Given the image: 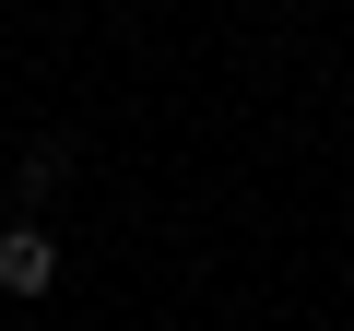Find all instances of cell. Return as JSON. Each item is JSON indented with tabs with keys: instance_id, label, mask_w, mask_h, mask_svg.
<instances>
[{
	"instance_id": "obj_1",
	"label": "cell",
	"mask_w": 354,
	"mask_h": 331,
	"mask_svg": "<svg viewBox=\"0 0 354 331\" xmlns=\"http://www.w3.org/2000/svg\"><path fill=\"white\" fill-rule=\"evenodd\" d=\"M0 296H59V237L48 225H0Z\"/></svg>"
},
{
	"instance_id": "obj_2",
	"label": "cell",
	"mask_w": 354,
	"mask_h": 331,
	"mask_svg": "<svg viewBox=\"0 0 354 331\" xmlns=\"http://www.w3.org/2000/svg\"><path fill=\"white\" fill-rule=\"evenodd\" d=\"M59 178H71V142H36V154H24V190H36V202H48V190H59Z\"/></svg>"
}]
</instances>
